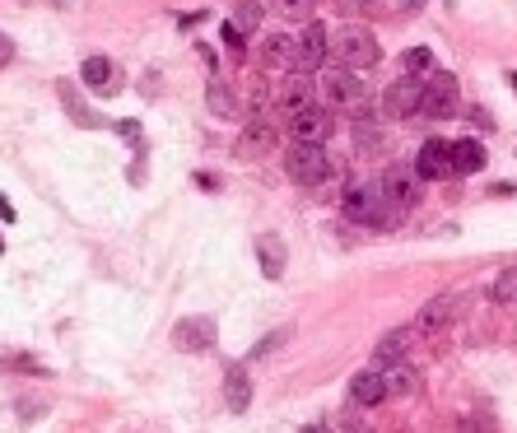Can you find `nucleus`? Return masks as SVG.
<instances>
[{"label":"nucleus","instance_id":"ddd939ff","mask_svg":"<svg viewBox=\"0 0 517 433\" xmlns=\"http://www.w3.org/2000/svg\"><path fill=\"white\" fill-rule=\"evenodd\" d=\"M275 108L285 112V117H299L303 108H317V84L308 75H289V84L275 94Z\"/></svg>","mask_w":517,"mask_h":433},{"label":"nucleus","instance_id":"a211bd4d","mask_svg":"<svg viewBox=\"0 0 517 433\" xmlns=\"http://www.w3.org/2000/svg\"><path fill=\"white\" fill-rule=\"evenodd\" d=\"M261 61H266V70H294V38L271 33V38L261 42Z\"/></svg>","mask_w":517,"mask_h":433},{"label":"nucleus","instance_id":"0eeeda50","mask_svg":"<svg viewBox=\"0 0 517 433\" xmlns=\"http://www.w3.org/2000/svg\"><path fill=\"white\" fill-rule=\"evenodd\" d=\"M410 173L420 177V182H443L452 177V154H448V140H424L415 163H410Z\"/></svg>","mask_w":517,"mask_h":433},{"label":"nucleus","instance_id":"f257e3e1","mask_svg":"<svg viewBox=\"0 0 517 433\" xmlns=\"http://www.w3.org/2000/svg\"><path fill=\"white\" fill-rule=\"evenodd\" d=\"M327 56H336V66H341V70L359 75V70L378 66V61H382V47H378V38H373L368 28L345 24L336 38H327Z\"/></svg>","mask_w":517,"mask_h":433},{"label":"nucleus","instance_id":"cd10ccee","mask_svg":"<svg viewBox=\"0 0 517 433\" xmlns=\"http://www.w3.org/2000/svg\"><path fill=\"white\" fill-rule=\"evenodd\" d=\"M354 140H359V149H378V126L368 122V117H359L354 122Z\"/></svg>","mask_w":517,"mask_h":433},{"label":"nucleus","instance_id":"412c9836","mask_svg":"<svg viewBox=\"0 0 517 433\" xmlns=\"http://www.w3.org/2000/svg\"><path fill=\"white\" fill-rule=\"evenodd\" d=\"M368 205H373V187H354V191H345L341 210H345V219H354V224H368Z\"/></svg>","mask_w":517,"mask_h":433},{"label":"nucleus","instance_id":"4be33fe9","mask_svg":"<svg viewBox=\"0 0 517 433\" xmlns=\"http://www.w3.org/2000/svg\"><path fill=\"white\" fill-rule=\"evenodd\" d=\"M271 5L289 24H313V14H317V0H271Z\"/></svg>","mask_w":517,"mask_h":433},{"label":"nucleus","instance_id":"a878e982","mask_svg":"<svg viewBox=\"0 0 517 433\" xmlns=\"http://www.w3.org/2000/svg\"><path fill=\"white\" fill-rule=\"evenodd\" d=\"M289 336H294L289 326H280V331H271V336H261V340H257V350H252V359H266V354H275V350H280V345H285Z\"/></svg>","mask_w":517,"mask_h":433},{"label":"nucleus","instance_id":"423d86ee","mask_svg":"<svg viewBox=\"0 0 517 433\" xmlns=\"http://www.w3.org/2000/svg\"><path fill=\"white\" fill-rule=\"evenodd\" d=\"M457 312H462V294H434L429 303L420 308V317H415V336H429V331H443L448 322H457Z\"/></svg>","mask_w":517,"mask_h":433},{"label":"nucleus","instance_id":"9b49d317","mask_svg":"<svg viewBox=\"0 0 517 433\" xmlns=\"http://www.w3.org/2000/svg\"><path fill=\"white\" fill-rule=\"evenodd\" d=\"M275 136H280V126H275V117H247L243 136H238V154H243V159H257V154H271Z\"/></svg>","mask_w":517,"mask_h":433},{"label":"nucleus","instance_id":"c756f323","mask_svg":"<svg viewBox=\"0 0 517 433\" xmlns=\"http://www.w3.org/2000/svg\"><path fill=\"white\" fill-rule=\"evenodd\" d=\"M5 56H10V42H5V38H0V61H5Z\"/></svg>","mask_w":517,"mask_h":433},{"label":"nucleus","instance_id":"7ed1b4c3","mask_svg":"<svg viewBox=\"0 0 517 433\" xmlns=\"http://www.w3.org/2000/svg\"><path fill=\"white\" fill-rule=\"evenodd\" d=\"M457 98H462V89H457V75H448V70H434V75L424 80L420 112H424V117H448V112H457Z\"/></svg>","mask_w":517,"mask_h":433},{"label":"nucleus","instance_id":"9d476101","mask_svg":"<svg viewBox=\"0 0 517 433\" xmlns=\"http://www.w3.org/2000/svg\"><path fill=\"white\" fill-rule=\"evenodd\" d=\"M173 345L182 354H210L215 350V322H210V317H187V322H177Z\"/></svg>","mask_w":517,"mask_h":433},{"label":"nucleus","instance_id":"20e7f679","mask_svg":"<svg viewBox=\"0 0 517 433\" xmlns=\"http://www.w3.org/2000/svg\"><path fill=\"white\" fill-rule=\"evenodd\" d=\"M378 191L387 196V201L396 205V210H410V205L420 201V177L410 173V163H392L387 173H382Z\"/></svg>","mask_w":517,"mask_h":433},{"label":"nucleus","instance_id":"6e6552de","mask_svg":"<svg viewBox=\"0 0 517 433\" xmlns=\"http://www.w3.org/2000/svg\"><path fill=\"white\" fill-rule=\"evenodd\" d=\"M322 61H327V28L308 24L303 38H294V70H299V75H313V70H322Z\"/></svg>","mask_w":517,"mask_h":433},{"label":"nucleus","instance_id":"393cba45","mask_svg":"<svg viewBox=\"0 0 517 433\" xmlns=\"http://www.w3.org/2000/svg\"><path fill=\"white\" fill-rule=\"evenodd\" d=\"M490 298H494V303H517V266H513V271H504V275H494Z\"/></svg>","mask_w":517,"mask_h":433},{"label":"nucleus","instance_id":"39448f33","mask_svg":"<svg viewBox=\"0 0 517 433\" xmlns=\"http://www.w3.org/2000/svg\"><path fill=\"white\" fill-rule=\"evenodd\" d=\"M285 131H289V140H294V145H327L336 126H331L327 108H303L299 117H289Z\"/></svg>","mask_w":517,"mask_h":433},{"label":"nucleus","instance_id":"5701e85b","mask_svg":"<svg viewBox=\"0 0 517 433\" xmlns=\"http://www.w3.org/2000/svg\"><path fill=\"white\" fill-rule=\"evenodd\" d=\"M80 80L89 84V89H108L112 84V61L108 56H89V61L80 66Z\"/></svg>","mask_w":517,"mask_h":433},{"label":"nucleus","instance_id":"b1692460","mask_svg":"<svg viewBox=\"0 0 517 433\" xmlns=\"http://www.w3.org/2000/svg\"><path fill=\"white\" fill-rule=\"evenodd\" d=\"M229 28H238V33H257L261 28V5L257 0H238V10H233V19H229Z\"/></svg>","mask_w":517,"mask_h":433},{"label":"nucleus","instance_id":"1a4fd4ad","mask_svg":"<svg viewBox=\"0 0 517 433\" xmlns=\"http://www.w3.org/2000/svg\"><path fill=\"white\" fill-rule=\"evenodd\" d=\"M322 98H327L331 108H354V103H364V80L336 66L322 75Z\"/></svg>","mask_w":517,"mask_h":433},{"label":"nucleus","instance_id":"aec40b11","mask_svg":"<svg viewBox=\"0 0 517 433\" xmlns=\"http://www.w3.org/2000/svg\"><path fill=\"white\" fill-rule=\"evenodd\" d=\"M205 103H210V112H215V117H224V122H238V117H243V98L233 94V89H224V84H210Z\"/></svg>","mask_w":517,"mask_h":433},{"label":"nucleus","instance_id":"7c9ffc66","mask_svg":"<svg viewBox=\"0 0 517 433\" xmlns=\"http://www.w3.org/2000/svg\"><path fill=\"white\" fill-rule=\"evenodd\" d=\"M345 433H368V429H364V424H350V429H345Z\"/></svg>","mask_w":517,"mask_h":433},{"label":"nucleus","instance_id":"4468645a","mask_svg":"<svg viewBox=\"0 0 517 433\" xmlns=\"http://www.w3.org/2000/svg\"><path fill=\"white\" fill-rule=\"evenodd\" d=\"M387 373L382 368H364V373H354L350 378V401L354 406H382L387 401Z\"/></svg>","mask_w":517,"mask_h":433},{"label":"nucleus","instance_id":"c85d7f7f","mask_svg":"<svg viewBox=\"0 0 517 433\" xmlns=\"http://www.w3.org/2000/svg\"><path fill=\"white\" fill-rule=\"evenodd\" d=\"M224 47H229V56H233V61H238V56H243V47H247V38H243V33H238V28H229V24H224Z\"/></svg>","mask_w":517,"mask_h":433},{"label":"nucleus","instance_id":"6ab92c4d","mask_svg":"<svg viewBox=\"0 0 517 433\" xmlns=\"http://www.w3.org/2000/svg\"><path fill=\"white\" fill-rule=\"evenodd\" d=\"M224 396H229V406L243 415L252 406V378H247V368H229L224 373Z\"/></svg>","mask_w":517,"mask_h":433},{"label":"nucleus","instance_id":"2eb2a0df","mask_svg":"<svg viewBox=\"0 0 517 433\" xmlns=\"http://www.w3.org/2000/svg\"><path fill=\"white\" fill-rule=\"evenodd\" d=\"M420 94H424V80L406 75V80H396L392 89L382 94V103H387L392 117H415V112H420Z\"/></svg>","mask_w":517,"mask_h":433},{"label":"nucleus","instance_id":"bb28decb","mask_svg":"<svg viewBox=\"0 0 517 433\" xmlns=\"http://www.w3.org/2000/svg\"><path fill=\"white\" fill-rule=\"evenodd\" d=\"M406 70H410V75L434 70V52H429V47H410V52H406Z\"/></svg>","mask_w":517,"mask_h":433},{"label":"nucleus","instance_id":"f03ea898","mask_svg":"<svg viewBox=\"0 0 517 433\" xmlns=\"http://www.w3.org/2000/svg\"><path fill=\"white\" fill-rule=\"evenodd\" d=\"M285 173L299 182V187H317L322 177L331 173V154L327 145H289L285 154Z\"/></svg>","mask_w":517,"mask_h":433},{"label":"nucleus","instance_id":"f3484780","mask_svg":"<svg viewBox=\"0 0 517 433\" xmlns=\"http://www.w3.org/2000/svg\"><path fill=\"white\" fill-rule=\"evenodd\" d=\"M448 154H452V173H462V177L485 168V149H480V140H457V145H448Z\"/></svg>","mask_w":517,"mask_h":433},{"label":"nucleus","instance_id":"f8f14e48","mask_svg":"<svg viewBox=\"0 0 517 433\" xmlns=\"http://www.w3.org/2000/svg\"><path fill=\"white\" fill-rule=\"evenodd\" d=\"M410 345H415V326H396V331H387V336L373 345V368H396L406 364Z\"/></svg>","mask_w":517,"mask_h":433},{"label":"nucleus","instance_id":"dca6fc26","mask_svg":"<svg viewBox=\"0 0 517 433\" xmlns=\"http://www.w3.org/2000/svg\"><path fill=\"white\" fill-rule=\"evenodd\" d=\"M257 261H261V275H266V280H280V275H285V243H280V238H275V233H261L257 238Z\"/></svg>","mask_w":517,"mask_h":433},{"label":"nucleus","instance_id":"2f4dec72","mask_svg":"<svg viewBox=\"0 0 517 433\" xmlns=\"http://www.w3.org/2000/svg\"><path fill=\"white\" fill-rule=\"evenodd\" d=\"M508 84H513V89H517V75H508Z\"/></svg>","mask_w":517,"mask_h":433}]
</instances>
